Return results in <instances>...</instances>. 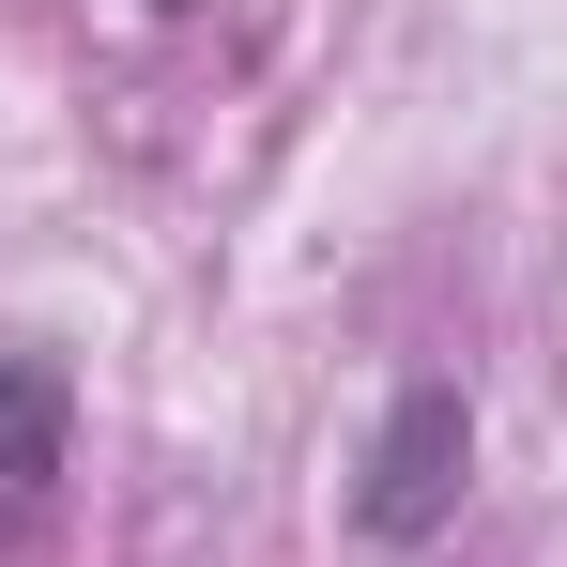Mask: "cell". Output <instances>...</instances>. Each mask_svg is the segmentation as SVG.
Here are the masks:
<instances>
[{
  "label": "cell",
  "mask_w": 567,
  "mask_h": 567,
  "mask_svg": "<svg viewBox=\"0 0 567 567\" xmlns=\"http://www.w3.org/2000/svg\"><path fill=\"white\" fill-rule=\"evenodd\" d=\"M461 475H475V399L430 369V383H399V399H383V430H369L353 537H369V553H430V537L461 522Z\"/></svg>",
  "instance_id": "cell-1"
},
{
  "label": "cell",
  "mask_w": 567,
  "mask_h": 567,
  "mask_svg": "<svg viewBox=\"0 0 567 567\" xmlns=\"http://www.w3.org/2000/svg\"><path fill=\"white\" fill-rule=\"evenodd\" d=\"M62 430H78L62 353H0V506H31V491L62 475Z\"/></svg>",
  "instance_id": "cell-2"
}]
</instances>
